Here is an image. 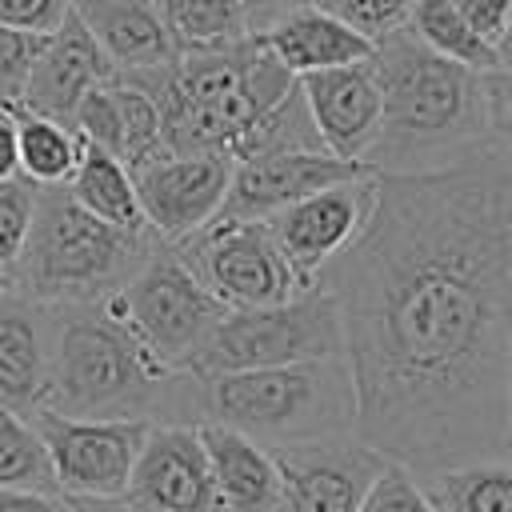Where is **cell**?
<instances>
[{
	"label": "cell",
	"mask_w": 512,
	"mask_h": 512,
	"mask_svg": "<svg viewBox=\"0 0 512 512\" xmlns=\"http://www.w3.org/2000/svg\"><path fill=\"white\" fill-rule=\"evenodd\" d=\"M316 284L364 444L412 476L512 456V144L376 172L364 228Z\"/></svg>",
	"instance_id": "6da1fadb"
},
{
	"label": "cell",
	"mask_w": 512,
	"mask_h": 512,
	"mask_svg": "<svg viewBox=\"0 0 512 512\" xmlns=\"http://www.w3.org/2000/svg\"><path fill=\"white\" fill-rule=\"evenodd\" d=\"M380 128L368 172H432L512 144V68H464L424 48L408 28L372 44Z\"/></svg>",
	"instance_id": "7a4b0ae2"
},
{
	"label": "cell",
	"mask_w": 512,
	"mask_h": 512,
	"mask_svg": "<svg viewBox=\"0 0 512 512\" xmlns=\"http://www.w3.org/2000/svg\"><path fill=\"white\" fill-rule=\"evenodd\" d=\"M48 396L44 408L88 420L196 424V376L160 364L124 324L112 296L44 304Z\"/></svg>",
	"instance_id": "3957f363"
},
{
	"label": "cell",
	"mask_w": 512,
	"mask_h": 512,
	"mask_svg": "<svg viewBox=\"0 0 512 512\" xmlns=\"http://www.w3.org/2000/svg\"><path fill=\"white\" fill-rule=\"evenodd\" d=\"M132 76L160 112L168 152H244L256 124L296 88V76L264 48L256 32L204 52H176L160 68Z\"/></svg>",
	"instance_id": "277c9868"
},
{
	"label": "cell",
	"mask_w": 512,
	"mask_h": 512,
	"mask_svg": "<svg viewBox=\"0 0 512 512\" xmlns=\"http://www.w3.org/2000/svg\"><path fill=\"white\" fill-rule=\"evenodd\" d=\"M196 416L264 448L356 436V388L344 356L216 372L196 376Z\"/></svg>",
	"instance_id": "5b68a950"
},
{
	"label": "cell",
	"mask_w": 512,
	"mask_h": 512,
	"mask_svg": "<svg viewBox=\"0 0 512 512\" xmlns=\"http://www.w3.org/2000/svg\"><path fill=\"white\" fill-rule=\"evenodd\" d=\"M156 244L152 228H116L84 212L64 184H40L12 292L36 304L100 300L120 292Z\"/></svg>",
	"instance_id": "8992f818"
},
{
	"label": "cell",
	"mask_w": 512,
	"mask_h": 512,
	"mask_svg": "<svg viewBox=\"0 0 512 512\" xmlns=\"http://www.w3.org/2000/svg\"><path fill=\"white\" fill-rule=\"evenodd\" d=\"M344 356V328L336 300L324 284H312L288 300L260 308H224L208 340L192 352L184 372L216 376L240 368H272L296 360Z\"/></svg>",
	"instance_id": "52a82bcc"
},
{
	"label": "cell",
	"mask_w": 512,
	"mask_h": 512,
	"mask_svg": "<svg viewBox=\"0 0 512 512\" xmlns=\"http://www.w3.org/2000/svg\"><path fill=\"white\" fill-rule=\"evenodd\" d=\"M112 300L140 344L168 368H184L224 316V304L196 280L168 240L148 252V260L120 292H112Z\"/></svg>",
	"instance_id": "ba28073f"
},
{
	"label": "cell",
	"mask_w": 512,
	"mask_h": 512,
	"mask_svg": "<svg viewBox=\"0 0 512 512\" xmlns=\"http://www.w3.org/2000/svg\"><path fill=\"white\" fill-rule=\"evenodd\" d=\"M172 248L224 308H260L304 292L264 220L212 216Z\"/></svg>",
	"instance_id": "9c48e42d"
},
{
	"label": "cell",
	"mask_w": 512,
	"mask_h": 512,
	"mask_svg": "<svg viewBox=\"0 0 512 512\" xmlns=\"http://www.w3.org/2000/svg\"><path fill=\"white\" fill-rule=\"evenodd\" d=\"M32 424L44 440L60 496L112 500L124 496L148 420H88L36 408Z\"/></svg>",
	"instance_id": "30bf717a"
},
{
	"label": "cell",
	"mask_w": 512,
	"mask_h": 512,
	"mask_svg": "<svg viewBox=\"0 0 512 512\" xmlns=\"http://www.w3.org/2000/svg\"><path fill=\"white\" fill-rule=\"evenodd\" d=\"M372 196H376V172L328 184V188L264 216L272 240L280 244L288 268L296 272L300 288H312L320 280V272L356 240V232L364 228V220L372 212Z\"/></svg>",
	"instance_id": "8fae6325"
},
{
	"label": "cell",
	"mask_w": 512,
	"mask_h": 512,
	"mask_svg": "<svg viewBox=\"0 0 512 512\" xmlns=\"http://www.w3.org/2000/svg\"><path fill=\"white\" fill-rule=\"evenodd\" d=\"M272 460L280 468L276 512H356L388 464L360 436L280 444L272 448Z\"/></svg>",
	"instance_id": "7c38bea8"
},
{
	"label": "cell",
	"mask_w": 512,
	"mask_h": 512,
	"mask_svg": "<svg viewBox=\"0 0 512 512\" xmlns=\"http://www.w3.org/2000/svg\"><path fill=\"white\" fill-rule=\"evenodd\" d=\"M232 164L236 160L228 152H168V148L148 164H140L132 172V184L144 224L168 244L204 228L228 196Z\"/></svg>",
	"instance_id": "4fadbf2b"
},
{
	"label": "cell",
	"mask_w": 512,
	"mask_h": 512,
	"mask_svg": "<svg viewBox=\"0 0 512 512\" xmlns=\"http://www.w3.org/2000/svg\"><path fill=\"white\" fill-rule=\"evenodd\" d=\"M124 500L132 512H224L196 424H148Z\"/></svg>",
	"instance_id": "5bb4252c"
},
{
	"label": "cell",
	"mask_w": 512,
	"mask_h": 512,
	"mask_svg": "<svg viewBox=\"0 0 512 512\" xmlns=\"http://www.w3.org/2000/svg\"><path fill=\"white\" fill-rule=\"evenodd\" d=\"M368 176L360 160H340L332 152H268V156H244L232 164L228 196L216 216H248L264 220L328 184Z\"/></svg>",
	"instance_id": "9a60e30c"
},
{
	"label": "cell",
	"mask_w": 512,
	"mask_h": 512,
	"mask_svg": "<svg viewBox=\"0 0 512 512\" xmlns=\"http://www.w3.org/2000/svg\"><path fill=\"white\" fill-rule=\"evenodd\" d=\"M296 84L312 116V128L320 136V148L340 160L364 164V152L372 148L380 128V84H376L372 60L320 68V72L296 76Z\"/></svg>",
	"instance_id": "2e32d148"
},
{
	"label": "cell",
	"mask_w": 512,
	"mask_h": 512,
	"mask_svg": "<svg viewBox=\"0 0 512 512\" xmlns=\"http://www.w3.org/2000/svg\"><path fill=\"white\" fill-rule=\"evenodd\" d=\"M116 68L112 60L100 52V44L92 40V32L84 28V20L76 12H68L52 32L40 36L28 80H24V96L16 108L24 112H40V116H56L72 124L76 104L104 80H112Z\"/></svg>",
	"instance_id": "e0dca14e"
},
{
	"label": "cell",
	"mask_w": 512,
	"mask_h": 512,
	"mask_svg": "<svg viewBox=\"0 0 512 512\" xmlns=\"http://www.w3.org/2000/svg\"><path fill=\"white\" fill-rule=\"evenodd\" d=\"M72 128L80 132L84 144H96L100 152L116 156L128 172H136L140 164L164 152L156 100L148 96V88H140L132 76H120V72L96 84L76 104Z\"/></svg>",
	"instance_id": "ac0fdd59"
},
{
	"label": "cell",
	"mask_w": 512,
	"mask_h": 512,
	"mask_svg": "<svg viewBox=\"0 0 512 512\" xmlns=\"http://www.w3.org/2000/svg\"><path fill=\"white\" fill-rule=\"evenodd\" d=\"M208 472L216 484V500L224 512H276L280 504V468L272 460V448L248 440L236 428L200 420L196 424Z\"/></svg>",
	"instance_id": "d6986e66"
},
{
	"label": "cell",
	"mask_w": 512,
	"mask_h": 512,
	"mask_svg": "<svg viewBox=\"0 0 512 512\" xmlns=\"http://www.w3.org/2000/svg\"><path fill=\"white\" fill-rule=\"evenodd\" d=\"M48 396V320L44 304L16 292L0 296V404L32 416Z\"/></svg>",
	"instance_id": "ffe728a7"
},
{
	"label": "cell",
	"mask_w": 512,
	"mask_h": 512,
	"mask_svg": "<svg viewBox=\"0 0 512 512\" xmlns=\"http://www.w3.org/2000/svg\"><path fill=\"white\" fill-rule=\"evenodd\" d=\"M256 36L292 76H308L320 68H336V64H352V60L372 56V40L360 36L356 28H348L324 4L292 8V12L276 16L268 28H260Z\"/></svg>",
	"instance_id": "44dd1931"
},
{
	"label": "cell",
	"mask_w": 512,
	"mask_h": 512,
	"mask_svg": "<svg viewBox=\"0 0 512 512\" xmlns=\"http://www.w3.org/2000/svg\"><path fill=\"white\" fill-rule=\"evenodd\" d=\"M72 12L84 20L116 72L160 68L176 56V44L152 0H72Z\"/></svg>",
	"instance_id": "7402d4cb"
},
{
	"label": "cell",
	"mask_w": 512,
	"mask_h": 512,
	"mask_svg": "<svg viewBox=\"0 0 512 512\" xmlns=\"http://www.w3.org/2000/svg\"><path fill=\"white\" fill-rule=\"evenodd\" d=\"M64 188H68V196L84 212H92V216H100V220H108L116 228H132V232L148 228L144 224V212H140V200H136L132 172L116 156L100 152L96 144H84L80 148L76 172L68 176Z\"/></svg>",
	"instance_id": "603a6c76"
},
{
	"label": "cell",
	"mask_w": 512,
	"mask_h": 512,
	"mask_svg": "<svg viewBox=\"0 0 512 512\" xmlns=\"http://www.w3.org/2000/svg\"><path fill=\"white\" fill-rule=\"evenodd\" d=\"M416 480L440 512H512V456L468 460Z\"/></svg>",
	"instance_id": "cb8c5ba5"
},
{
	"label": "cell",
	"mask_w": 512,
	"mask_h": 512,
	"mask_svg": "<svg viewBox=\"0 0 512 512\" xmlns=\"http://www.w3.org/2000/svg\"><path fill=\"white\" fill-rule=\"evenodd\" d=\"M16 120V160H20V176L28 184H68V176L76 172L80 160V132L68 120L56 116H40V112H24L12 108Z\"/></svg>",
	"instance_id": "d4e9b609"
},
{
	"label": "cell",
	"mask_w": 512,
	"mask_h": 512,
	"mask_svg": "<svg viewBox=\"0 0 512 512\" xmlns=\"http://www.w3.org/2000/svg\"><path fill=\"white\" fill-rule=\"evenodd\" d=\"M424 48H432L444 60H456L464 68H508V48L488 44L448 0H416L404 24Z\"/></svg>",
	"instance_id": "484cf974"
},
{
	"label": "cell",
	"mask_w": 512,
	"mask_h": 512,
	"mask_svg": "<svg viewBox=\"0 0 512 512\" xmlns=\"http://www.w3.org/2000/svg\"><path fill=\"white\" fill-rule=\"evenodd\" d=\"M176 52H204L224 48L248 36L244 4L240 0H152Z\"/></svg>",
	"instance_id": "4316f807"
},
{
	"label": "cell",
	"mask_w": 512,
	"mask_h": 512,
	"mask_svg": "<svg viewBox=\"0 0 512 512\" xmlns=\"http://www.w3.org/2000/svg\"><path fill=\"white\" fill-rule=\"evenodd\" d=\"M0 488H32L56 492L52 464L32 416L0 404Z\"/></svg>",
	"instance_id": "83f0119b"
},
{
	"label": "cell",
	"mask_w": 512,
	"mask_h": 512,
	"mask_svg": "<svg viewBox=\"0 0 512 512\" xmlns=\"http://www.w3.org/2000/svg\"><path fill=\"white\" fill-rule=\"evenodd\" d=\"M32 200H36V184H28L24 176L0 180V296L12 292L20 248L32 220Z\"/></svg>",
	"instance_id": "f1b7e54d"
},
{
	"label": "cell",
	"mask_w": 512,
	"mask_h": 512,
	"mask_svg": "<svg viewBox=\"0 0 512 512\" xmlns=\"http://www.w3.org/2000/svg\"><path fill=\"white\" fill-rule=\"evenodd\" d=\"M356 512H440V508L428 500L424 484L408 468H400V464L388 460L384 472L364 492V500H360Z\"/></svg>",
	"instance_id": "f546056e"
},
{
	"label": "cell",
	"mask_w": 512,
	"mask_h": 512,
	"mask_svg": "<svg viewBox=\"0 0 512 512\" xmlns=\"http://www.w3.org/2000/svg\"><path fill=\"white\" fill-rule=\"evenodd\" d=\"M332 16H340L348 28H356L360 36H368L372 44L396 28L408 24V12L416 0H320Z\"/></svg>",
	"instance_id": "4dcf8cb0"
},
{
	"label": "cell",
	"mask_w": 512,
	"mask_h": 512,
	"mask_svg": "<svg viewBox=\"0 0 512 512\" xmlns=\"http://www.w3.org/2000/svg\"><path fill=\"white\" fill-rule=\"evenodd\" d=\"M36 44H40V36L0 24V108H8V112L24 96V80H28Z\"/></svg>",
	"instance_id": "1f68e13d"
},
{
	"label": "cell",
	"mask_w": 512,
	"mask_h": 512,
	"mask_svg": "<svg viewBox=\"0 0 512 512\" xmlns=\"http://www.w3.org/2000/svg\"><path fill=\"white\" fill-rule=\"evenodd\" d=\"M72 12V0H0V24L44 36Z\"/></svg>",
	"instance_id": "d6a6232c"
},
{
	"label": "cell",
	"mask_w": 512,
	"mask_h": 512,
	"mask_svg": "<svg viewBox=\"0 0 512 512\" xmlns=\"http://www.w3.org/2000/svg\"><path fill=\"white\" fill-rule=\"evenodd\" d=\"M488 44L508 48V28H512V0H448Z\"/></svg>",
	"instance_id": "836d02e7"
},
{
	"label": "cell",
	"mask_w": 512,
	"mask_h": 512,
	"mask_svg": "<svg viewBox=\"0 0 512 512\" xmlns=\"http://www.w3.org/2000/svg\"><path fill=\"white\" fill-rule=\"evenodd\" d=\"M0 512H68V496L32 492V488H0Z\"/></svg>",
	"instance_id": "e575fe53"
},
{
	"label": "cell",
	"mask_w": 512,
	"mask_h": 512,
	"mask_svg": "<svg viewBox=\"0 0 512 512\" xmlns=\"http://www.w3.org/2000/svg\"><path fill=\"white\" fill-rule=\"evenodd\" d=\"M244 4V20H248V32H260L268 28L276 16L292 12V8H304V4H320V0H240Z\"/></svg>",
	"instance_id": "d590c367"
},
{
	"label": "cell",
	"mask_w": 512,
	"mask_h": 512,
	"mask_svg": "<svg viewBox=\"0 0 512 512\" xmlns=\"http://www.w3.org/2000/svg\"><path fill=\"white\" fill-rule=\"evenodd\" d=\"M20 176V160H16V120L8 108H0V180Z\"/></svg>",
	"instance_id": "8d00e7d4"
},
{
	"label": "cell",
	"mask_w": 512,
	"mask_h": 512,
	"mask_svg": "<svg viewBox=\"0 0 512 512\" xmlns=\"http://www.w3.org/2000/svg\"><path fill=\"white\" fill-rule=\"evenodd\" d=\"M68 512H132V504L124 496H112V500H80V496H68Z\"/></svg>",
	"instance_id": "74e56055"
}]
</instances>
